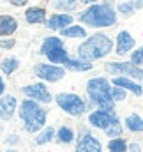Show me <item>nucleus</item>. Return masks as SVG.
Listing matches in <instances>:
<instances>
[{
	"instance_id": "obj_26",
	"label": "nucleus",
	"mask_w": 143,
	"mask_h": 152,
	"mask_svg": "<svg viewBox=\"0 0 143 152\" xmlns=\"http://www.w3.org/2000/svg\"><path fill=\"white\" fill-rule=\"evenodd\" d=\"M111 97H113V101H124V99H125L124 88H120V87L115 85V88H111Z\"/></svg>"
},
{
	"instance_id": "obj_13",
	"label": "nucleus",
	"mask_w": 143,
	"mask_h": 152,
	"mask_svg": "<svg viewBox=\"0 0 143 152\" xmlns=\"http://www.w3.org/2000/svg\"><path fill=\"white\" fill-rule=\"evenodd\" d=\"M133 46H134V39L129 36V32L118 34V39H117V53L118 55H125Z\"/></svg>"
},
{
	"instance_id": "obj_24",
	"label": "nucleus",
	"mask_w": 143,
	"mask_h": 152,
	"mask_svg": "<svg viewBox=\"0 0 143 152\" xmlns=\"http://www.w3.org/2000/svg\"><path fill=\"white\" fill-rule=\"evenodd\" d=\"M57 9H66V11H72L76 7V0H57L55 2Z\"/></svg>"
},
{
	"instance_id": "obj_2",
	"label": "nucleus",
	"mask_w": 143,
	"mask_h": 152,
	"mask_svg": "<svg viewBox=\"0 0 143 152\" xmlns=\"http://www.w3.org/2000/svg\"><path fill=\"white\" fill-rule=\"evenodd\" d=\"M80 20L92 27H111V25H115L117 16H115V11L108 4H103V5L88 7L85 12H81Z\"/></svg>"
},
{
	"instance_id": "obj_10",
	"label": "nucleus",
	"mask_w": 143,
	"mask_h": 152,
	"mask_svg": "<svg viewBox=\"0 0 143 152\" xmlns=\"http://www.w3.org/2000/svg\"><path fill=\"white\" fill-rule=\"evenodd\" d=\"M23 92L32 97V99H37V101H42V103H50L51 101V94L48 92V88L42 85V83H36V85H28L23 88Z\"/></svg>"
},
{
	"instance_id": "obj_7",
	"label": "nucleus",
	"mask_w": 143,
	"mask_h": 152,
	"mask_svg": "<svg viewBox=\"0 0 143 152\" xmlns=\"http://www.w3.org/2000/svg\"><path fill=\"white\" fill-rule=\"evenodd\" d=\"M57 103H58V106L64 112H67L69 115H81L83 110H85L83 101L76 94H58L57 96Z\"/></svg>"
},
{
	"instance_id": "obj_3",
	"label": "nucleus",
	"mask_w": 143,
	"mask_h": 152,
	"mask_svg": "<svg viewBox=\"0 0 143 152\" xmlns=\"http://www.w3.org/2000/svg\"><path fill=\"white\" fill-rule=\"evenodd\" d=\"M87 90H88V96L92 99V103H96L101 110H108V112H113V97H111V87L106 80L103 78H96V80H90L88 85H87Z\"/></svg>"
},
{
	"instance_id": "obj_21",
	"label": "nucleus",
	"mask_w": 143,
	"mask_h": 152,
	"mask_svg": "<svg viewBox=\"0 0 143 152\" xmlns=\"http://www.w3.org/2000/svg\"><path fill=\"white\" fill-rule=\"evenodd\" d=\"M108 149L111 152H125L127 151V145H125V142H124L122 138H113V140L109 142Z\"/></svg>"
},
{
	"instance_id": "obj_9",
	"label": "nucleus",
	"mask_w": 143,
	"mask_h": 152,
	"mask_svg": "<svg viewBox=\"0 0 143 152\" xmlns=\"http://www.w3.org/2000/svg\"><path fill=\"white\" fill-rule=\"evenodd\" d=\"M37 76H41L42 80H48V81H58L62 76H64V69L62 67H57V66H46V64H39L36 67Z\"/></svg>"
},
{
	"instance_id": "obj_4",
	"label": "nucleus",
	"mask_w": 143,
	"mask_h": 152,
	"mask_svg": "<svg viewBox=\"0 0 143 152\" xmlns=\"http://www.w3.org/2000/svg\"><path fill=\"white\" fill-rule=\"evenodd\" d=\"M20 117L25 122L27 131H30V133L39 131L44 126V122H46V112L37 103H34V101H23L21 103Z\"/></svg>"
},
{
	"instance_id": "obj_22",
	"label": "nucleus",
	"mask_w": 143,
	"mask_h": 152,
	"mask_svg": "<svg viewBox=\"0 0 143 152\" xmlns=\"http://www.w3.org/2000/svg\"><path fill=\"white\" fill-rule=\"evenodd\" d=\"M18 69V60L16 58H5L4 62H2V71L5 73V75H11V73H14Z\"/></svg>"
},
{
	"instance_id": "obj_18",
	"label": "nucleus",
	"mask_w": 143,
	"mask_h": 152,
	"mask_svg": "<svg viewBox=\"0 0 143 152\" xmlns=\"http://www.w3.org/2000/svg\"><path fill=\"white\" fill-rule=\"evenodd\" d=\"M125 124H127V127H129L131 131H134V133H142L143 131V118L138 117V115H129V117L125 118Z\"/></svg>"
},
{
	"instance_id": "obj_12",
	"label": "nucleus",
	"mask_w": 143,
	"mask_h": 152,
	"mask_svg": "<svg viewBox=\"0 0 143 152\" xmlns=\"http://www.w3.org/2000/svg\"><path fill=\"white\" fill-rule=\"evenodd\" d=\"M14 108H16V99L7 96L4 99H0V118L2 120H9L12 113H14Z\"/></svg>"
},
{
	"instance_id": "obj_33",
	"label": "nucleus",
	"mask_w": 143,
	"mask_h": 152,
	"mask_svg": "<svg viewBox=\"0 0 143 152\" xmlns=\"http://www.w3.org/2000/svg\"><path fill=\"white\" fill-rule=\"evenodd\" d=\"M83 4H90V2H96V0H81Z\"/></svg>"
},
{
	"instance_id": "obj_6",
	"label": "nucleus",
	"mask_w": 143,
	"mask_h": 152,
	"mask_svg": "<svg viewBox=\"0 0 143 152\" xmlns=\"http://www.w3.org/2000/svg\"><path fill=\"white\" fill-rule=\"evenodd\" d=\"M41 53L46 55L53 64H64L69 57H67V51L64 50V44L58 37H48L44 41L42 48H41Z\"/></svg>"
},
{
	"instance_id": "obj_5",
	"label": "nucleus",
	"mask_w": 143,
	"mask_h": 152,
	"mask_svg": "<svg viewBox=\"0 0 143 152\" xmlns=\"http://www.w3.org/2000/svg\"><path fill=\"white\" fill-rule=\"evenodd\" d=\"M88 122L94 127L104 129L108 136H120L122 134V126H120L118 118L111 113V112H108V110H97V112L90 113Z\"/></svg>"
},
{
	"instance_id": "obj_32",
	"label": "nucleus",
	"mask_w": 143,
	"mask_h": 152,
	"mask_svg": "<svg viewBox=\"0 0 143 152\" xmlns=\"http://www.w3.org/2000/svg\"><path fill=\"white\" fill-rule=\"evenodd\" d=\"M2 92H4V81L0 80V94H2Z\"/></svg>"
},
{
	"instance_id": "obj_15",
	"label": "nucleus",
	"mask_w": 143,
	"mask_h": 152,
	"mask_svg": "<svg viewBox=\"0 0 143 152\" xmlns=\"http://www.w3.org/2000/svg\"><path fill=\"white\" fill-rule=\"evenodd\" d=\"M16 20L11 16H0V36H9L16 30Z\"/></svg>"
},
{
	"instance_id": "obj_16",
	"label": "nucleus",
	"mask_w": 143,
	"mask_h": 152,
	"mask_svg": "<svg viewBox=\"0 0 143 152\" xmlns=\"http://www.w3.org/2000/svg\"><path fill=\"white\" fill-rule=\"evenodd\" d=\"M113 85H117V87H120V88H129V90H133L136 96H140L143 92L142 87H140L138 83H134V81H131V80H127V78H115V80H113Z\"/></svg>"
},
{
	"instance_id": "obj_31",
	"label": "nucleus",
	"mask_w": 143,
	"mask_h": 152,
	"mask_svg": "<svg viewBox=\"0 0 143 152\" xmlns=\"http://www.w3.org/2000/svg\"><path fill=\"white\" fill-rule=\"evenodd\" d=\"M131 152H140V145L138 143H133L131 145Z\"/></svg>"
},
{
	"instance_id": "obj_8",
	"label": "nucleus",
	"mask_w": 143,
	"mask_h": 152,
	"mask_svg": "<svg viewBox=\"0 0 143 152\" xmlns=\"http://www.w3.org/2000/svg\"><path fill=\"white\" fill-rule=\"evenodd\" d=\"M106 69L109 73H122V75H129L136 80H143V69L136 67L134 64H129V62H124V64H117V62H111L108 64Z\"/></svg>"
},
{
	"instance_id": "obj_17",
	"label": "nucleus",
	"mask_w": 143,
	"mask_h": 152,
	"mask_svg": "<svg viewBox=\"0 0 143 152\" xmlns=\"http://www.w3.org/2000/svg\"><path fill=\"white\" fill-rule=\"evenodd\" d=\"M44 16H46V12L41 7H30L27 11V21L28 23H42L44 21Z\"/></svg>"
},
{
	"instance_id": "obj_29",
	"label": "nucleus",
	"mask_w": 143,
	"mask_h": 152,
	"mask_svg": "<svg viewBox=\"0 0 143 152\" xmlns=\"http://www.w3.org/2000/svg\"><path fill=\"white\" fill-rule=\"evenodd\" d=\"M0 46H2V48H12V46H14V41H2Z\"/></svg>"
},
{
	"instance_id": "obj_30",
	"label": "nucleus",
	"mask_w": 143,
	"mask_h": 152,
	"mask_svg": "<svg viewBox=\"0 0 143 152\" xmlns=\"http://www.w3.org/2000/svg\"><path fill=\"white\" fill-rule=\"evenodd\" d=\"M11 2H12L14 5H25V4H27L28 0H11Z\"/></svg>"
},
{
	"instance_id": "obj_28",
	"label": "nucleus",
	"mask_w": 143,
	"mask_h": 152,
	"mask_svg": "<svg viewBox=\"0 0 143 152\" xmlns=\"http://www.w3.org/2000/svg\"><path fill=\"white\" fill-rule=\"evenodd\" d=\"M131 60H133V64H143V48L133 53V58Z\"/></svg>"
},
{
	"instance_id": "obj_1",
	"label": "nucleus",
	"mask_w": 143,
	"mask_h": 152,
	"mask_svg": "<svg viewBox=\"0 0 143 152\" xmlns=\"http://www.w3.org/2000/svg\"><path fill=\"white\" fill-rule=\"evenodd\" d=\"M111 46H113V42L109 37L103 36V34H96L80 46L78 55L85 60H96V58H101V57L108 55L111 51Z\"/></svg>"
},
{
	"instance_id": "obj_19",
	"label": "nucleus",
	"mask_w": 143,
	"mask_h": 152,
	"mask_svg": "<svg viewBox=\"0 0 143 152\" xmlns=\"http://www.w3.org/2000/svg\"><path fill=\"white\" fill-rule=\"evenodd\" d=\"M64 64H66L69 69H72V71H88V69L92 67L88 60H87V62H81V60H69V58H67Z\"/></svg>"
},
{
	"instance_id": "obj_27",
	"label": "nucleus",
	"mask_w": 143,
	"mask_h": 152,
	"mask_svg": "<svg viewBox=\"0 0 143 152\" xmlns=\"http://www.w3.org/2000/svg\"><path fill=\"white\" fill-rule=\"evenodd\" d=\"M140 5H142L140 2H138V4H136V2H129V4H120V12H125V14H127V12H131L133 9H136V7H140Z\"/></svg>"
},
{
	"instance_id": "obj_23",
	"label": "nucleus",
	"mask_w": 143,
	"mask_h": 152,
	"mask_svg": "<svg viewBox=\"0 0 143 152\" xmlns=\"http://www.w3.org/2000/svg\"><path fill=\"white\" fill-rule=\"evenodd\" d=\"M72 138H74V134H72V131L69 127H60L58 129V142L60 143H71Z\"/></svg>"
},
{
	"instance_id": "obj_14",
	"label": "nucleus",
	"mask_w": 143,
	"mask_h": 152,
	"mask_svg": "<svg viewBox=\"0 0 143 152\" xmlns=\"http://www.w3.org/2000/svg\"><path fill=\"white\" fill-rule=\"evenodd\" d=\"M71 23H72V18L69 14H55V16L50 18L48 27H50L51 30H58V28L62 30V28H67Z\"/></svg>"
},
{
	"instance_id": "obj_20",
	"label": "nucleus",
	"mask_w": 143,
	"mask_h": 152,
	"mask_svg": "<svg viewBox=\"0 0 143 152\" xmlns=\"http://www.w3.org/2000/svg\"><path fill=\"white\" fill-rule=\"evenodd\" d=\"M62 36L64 37H85V30L81 27H69V28H62Z\"/></svg>"
},
{
	"instance_id": "obj_34",
	"label": "nucleus",
	"mask_w": 143,
	"mask_h": 152,
	"mask_svg": "<svg viewBox=\"0 0 143 152\" xmlns=\"http://www.w3.org/2000/svg\"><path fill=\"white\" fill-rule=\"evenodd\" d=\"M11 152H12V151H11Z\"/></svg>"
},
{
	"instance_id": "obj_25",
	"label": "nucleus",
	"mask_w": 143,
	"mask_h": 152,
	"mask_svg": "<svg viewBox=\"0 0 143 152\" xmlns=\"http://www.w3.org/2000/svg\"><path fill=\"white\" fill-rule=\"evenodd\" d=\"M53 134H55V133H53V127H48L46 131H42V133H41V134L37 136V140H36V142L39 143V145H42V143H46V142H50Z\"/></svg>"
},
{
	"instance_id": "obj_11",
	"label": "nucleus",
	"mask_w": 143,
	"mask_h": 152,
	"mask_svg": "<svg viewBox=\"0 0 143 152\" xmlns=\"http://www.w3.org/2000/svg\"><path fill=\"white\" fill-rule=\"evenodd\" d=\"M76 152H101V143L97 138L90 136V134H85L80 142H78V147Z\"/></svg>"
}]
</instances>
